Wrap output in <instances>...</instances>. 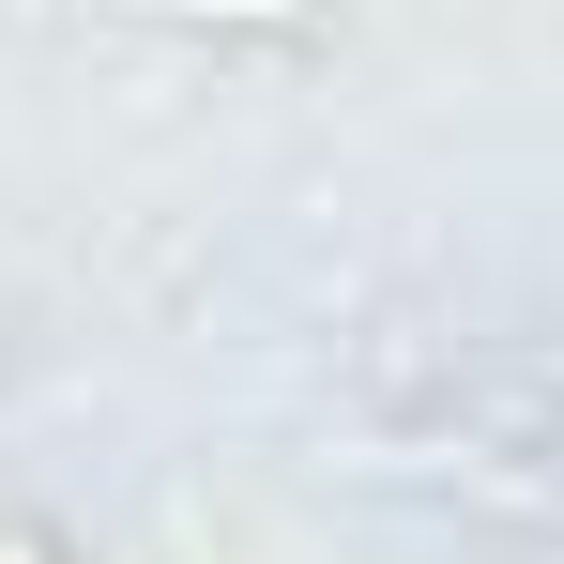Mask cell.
Returning a JSON list of instances; mask_svg holds the SVG:
<instances>
[{
  "label": "cell",
  "mask_w": 564,
  "mask_h": 564,
  "mask_svg": "<svg viewBox=\"0 0 564 564\" xmlns=\"http://www.w3.org/2000/svg\"><path fill=\"white\" fill-rule=\"evenodd\" d=\"M0 564H46V550H31V534H0Z\"/></svg>",
  "instance_id": "6da1fadb"
},
{
  "label": "cell",
  "mask_w": 564,
  "mask_h": 564,
  "mask_svg": "<svg viewBox=\"0 0 564 564\" xmlns=\"http://www.w3.org/2000/svg\"><path fill=\"white\" fill-rule=\"evenodd\" d=\"M245 15H290V0H245Z\"/></svg>",
  "instance_id": "7a4b0ae2"
}]
</instances>
